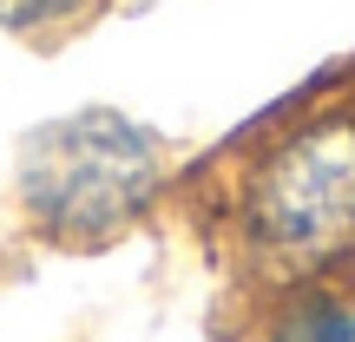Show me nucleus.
Returning a JSON list of instances; mask_svg holds the SVG:
<instances>
[{"mask_svg": "<svg viewBox=\"0 0 355 342\" xmlns=\"http://www.w3.org/2000/svg\"><path fill=\"white\" fill-rule=\"evenodd\" d=\"M237 250L270 290L316 283L355 257V112L296 119L237 171L230 191Z\"/></svg>", "mask_w": 355, "mask_h": 342, "instance_id": "obj_1", "label": "nucleus"}, {"mask_svg": "<svg viewBox=\"0 0 355 342\" xmlns=\"http://www.w3.org/2000/svg\"><path fill=\"white\" fill-rule=\"evenodd\" d=\"M257 342H355V290H343L336 277L283 283L263 309Z\"/></svg>", "mask_w": 355, "mask_h": 342, "instance_id": "obj_3", "label": "nucleus"}, {"mask_svg": "<svg viewBox=\"0 0 355 342\" xmlns=\"http://www.w3.org/2000/svg\"><path fill=\"white\" fill-rule=\"evenodd\" d=\"M20 211L46 243L92 250L139 224L165 191V145L119 105H79L26 132L20 145Z\"/></svg>", "mask_w": 355, "mask_h": 342, "instance_id": "obj_2", "label": "nucleus"}, {"mask_svg": "<svg viewBox=\"0 0 355 342\" xmlns=\"http://www.w3.org/2000/svg\"><path fill=\"white\" fill-rule=\"evenodd\" d=\"M99 0H0V26L20 40H60L73 33Z\"/></svg>", "mask_w": 355, "mask_h": 342, "instance_id": "obj_4", "label": "nucleus"}]
</instances>
